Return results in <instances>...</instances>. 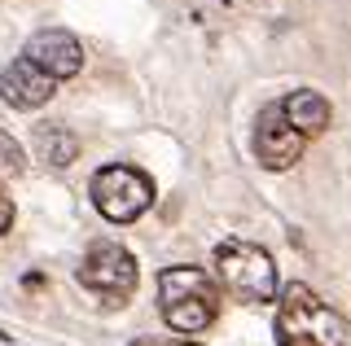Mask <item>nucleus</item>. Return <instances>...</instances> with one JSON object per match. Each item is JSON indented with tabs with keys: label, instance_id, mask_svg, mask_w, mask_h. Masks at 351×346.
<instances>
[{
	"label": "nucleus",
	"instance_id": "nucleus-1",
	"mask_svg": "<svg viewBox=\"0 0 351 346\" xmlns=\"http://www.w3.org/2000/svg\"><path fill=\"white\" fill-rule=\"evenodd\" d=\"M277 346H351V320L329 307L312 285L294 280L281 289Z\"/></svg>",
	"mask_w": 351,
	"mask_h": 346
},
{
	"label": "nucleus",
	"instance_id": "nucleus-2",
	"mask_svg": "<svg viewBox=\"0 0 351 346\" xmlns=\"http://www.w3.org/2000/svg\"><path fill=\"white\" fill-rule=\"evenodd\" d=\"M158 311L176 333H202L219 316V285L202 267L176 263L158 272Z\"/></svg>",
	"mask_w": 351,
	"mask_h": 346
},
{
	"label": "nucleus",
	"instance_id": "nucleus-3",
	"mask_svg": "<svg viewBox=\"0 0 351 346\" xmlns=\"http://www.w3.org/2000/svg\"><path fill=\"white\" fill-rule=\"evenodd\" d=\"M215 276L241 302H272L277 298V263L255 241H241V237L219 241L215 245Z\"/></svg>",
	"mask_w": 351,
	"mask_h": 346
},
{
	"label": "nucleus",
	"instance_id": "nucleus-4",
	"mask_svg": "<svg viewBox=\"0 0 351 346\" xmlns=\"http://www.w3.org/2000/svg\"><path fill=\"white\" fill-rule=\"evenodd\" d=\"M88 198L101 211V219L110 224H132L141 219L154 207V180L145 171L128 167V162H110V167H97L93 180H88Z\"/></svg>",
	"mask_w": 351,
	"mask_h": 346
},
{
	"label": "nucleus",
	"instance_id": "nucleus-5",
	"mask_svg": "<svg viewBox=\"0 0 351 346\" xmlns=\"http://www.w3.org/2000/svg\"><path fill=\"white\" fill-rule=\"evenodd\" d=\"M75 280L88 289L93 298H101L106 307H123V302L136 294V258H132L119 241H93L80 258V272Z\"/></svg>",
	"mask_w": 351,
	"mask_h": 346
},
{
	"label": "nucleus",
	"instance_id": "nucleus-6",
	"mask_svg": "<svg viewBox=\"0 0 351 346\" xmlns=\"http://www.w3.org/2000/svg\"><path fill=\"white\" fill-rule=\"evenodd\" d=\"M307 154V136L285 118L281 101H268L255 118V158L263 171H290Z\"/></svg>",
	"mask_w": 351,
	"mask_h": 346
},
{
	"label": "nucleus",
	"instance_id": "nucleus-7",
	"mask_svg": "<svg viewBox=\"0 0 351 346\" xmlns=\"http://www.w3.org/2000/svg\"><path fill=\"white\" fill-rule=\"evenodd\" d=\"M22 57H31L44 75H53V79H75V75L84 70V44L75 31L66 27H44L36 36L27 40V49H22Z\"/></svg>",
	"mask_w": 351,
	"mask_h": 346
},
{
	"label": "nucleus",
	"instance_id": "nucleus-8",
	"mask_svg": "<svg viewBox=\"0 0 351 346\" xmlns=\"http://www.w3.org/2000/svg\"><path fill=\"white\" fill-rule=\"evenodd\" d=\"M53 92H58V79L44 75L31 57H14L0 70V101L14 110H40L53 101Z\"/></svg>",
	"mask_w": 351,
	"mask_h": 346
},
{
	"label": "nucleus",
	"instance_id": "nucleus-9",
	"mask_svg": "<svg viewBox=\"0 0 351 346\" xmlns=\"http://www.w3.org/2000/svg\"><path fill=\"white\" fill-rule=\"evenodd\" d=\"M281 110H285V118H290L299 132L312 140V136H321L325 127H329V101L316 88H294V92H285L281 96Z\"/></svg>",
	"mask_w": 351,
	"mask_h": 346
},
{
	"label": "nucleus",
	"instance_id": "nucleus-10",
	"mask_svg": "<svg viewBox=\"0 0 351 346\" xmlns=\"http://www.w3.org/2000/svg\"><path fill=\"white\" fill-rule=\"evenodd\" d=\"M36 154L44 158V167H71L80 158V136L62 123H49V127H36Z\"/></svg>",
	"mask_w": 351,
	"mask_h": 346
},
{
	"label": "nucleus",
	"instance_id": "nucleus-11",
	"mask_svg": "<svg viewBox=\"0 0 351 346\" xmlns=\"http://www.w3.org/2000/svg\"><path fill=\"white\" fill-rule=\"evenodd\" d=\"M0 171H22V145L0 127Z\"/></svg>",
	"mask_w": 351,
	"mask_h": 346
},
{
	"label": "nucleus",
	"instance_id": "nucleus-12",
	"mask_svg": "<svg viewBox=\"0 0 351 346\" xmlns=\"http://www.w3.org/2000/svg\"><path fill=\"white\" fill-rule=\"evenodd\" d=\"M14 228V198H9V189L0 185V232Z\"/></svg>",
	"mask_w": 351,
	"mask_h": 346
},
{
	"label": "nucleus",
	"instance_id": "nucleus-13",
	"mask_svg": "<svg viewBox=\"0 0 351 346\" xmlns=\"http://www.w3.org/2000/svg\"><path fill=\"white\" fill-rule=\"evenodd\" d=\"M132 346H202V342H189V338H136Z\"/></svg>",
	"mask_w": 351,
	"mask_h": 346
}]
</instances>
